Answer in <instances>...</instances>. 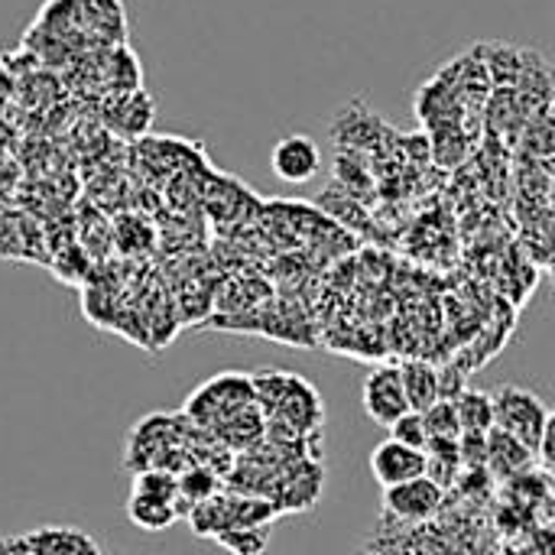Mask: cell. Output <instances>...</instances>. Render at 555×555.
I'll return each instance as SVG.
<instances>
[{
    "label": "cell",
    "instance_id": "13",
    "mask_svg": "<svg viewBox=\"0 0 555 555\" xmlns=\"http://www.w3.org/2000/svg\"><path fill=\"white\" fill-rule=\"evenodd\" d=\"M185 517H189L195 537H211L215 540L218 533L234 527V494H215V498L195 504Z\"/></svg>",
    "mask_w": 555,
    "mask_h": 555
},
{
    "label": "cell",
    "instance_id": "9",
    "mask_svg": "<svg viewBox=\"0 0 555 555\" xmlns=\"http://www.w3.org/2000/svg\"><path fill=\"white\" fill-rule=\"evenodd\" d=\"M29 555H101L98 543L75 527H42L26 537Z\"/></svg>",
    "mask_w": 555,
    "mask_h": 555
},
{
    "label": "cell",
    "instance_id": "11",
    "mask_svg": "<svg viewBox=\"0 0 555 555\" xmlns=\"http://www.w3.org/2000/svg\"><path fill=\"white\" fill-rule=\"evenodd\" d=\"M176 488H179V517H185L195 504L215 498L221 491V475L208 465H189L182 475H176Z\"/></svg>",
    "mask_w": 555,
    "mask_h": 555
},
{
    "label": "cell",
    "instance_id": "6",
    "mask_svg": "<svg viewBox=\"0 0 555 555\" xmlns=\"http://www.w3.org/2000/svg\"><path fill=\"white\" fill-rule=\"evenodd\" d=\"M442 498H446V491L423 475V478L403 481L397 488H387L384 491V511L403 524H423L442 507Z\"/></svg>",
    "mask_w": 555,
    "mask_h": 555
},
{
    "label": "cell",
    "instance_id": "19",
    "mask_svg": "<svg viewBox=\"0 0 555 555\" xmlns=\"http://www.w3.org/2000/svg\"><path fill=\"white\" fill-rule=\"evenodd\" d=\"M10 94H13V81H10V75L0 68V104H7V101H10Z\"/></svg>",
    "mask_w": 555,
    "mask_h": 555
},
{
    "label": "cell",
    "instance_id": "16",
    "mask_svg": "<svg viewBox=\"0 0 555 555\" xmlns=\"http://www.w3.org/2000/svg\"><path fill=\"white\" fill-rule=\"evenodd\" d=\"M423 416V426H426V442L429 439H449V442H459L462 429H459V420H455V406L452 400H436Z\"/></svg>",
    "mask_w": 555,
    "mask_h": 555
},
{
    "label": "cell",
    "instance_id": "5",
    "mask_svg": "<svg viewBox=\"0 0 555 555\" xmlns=\"http://www.w3.org/2000/svg\"><path fill=\"white\" fill-rule=\"evenodd\" d=\"M270 169L280 182H289V185H302V182H312L322 169V153H319V143L306 133H289L283 137L273 153H270Z\"/></svg>",
    "mask_w": 555,
    "mask_h": 555
},
{
    "label": "cell",
    "instance_id": "8",
    "mask_svg": "<svg viewBox=\"0 0 555 555\" xmlns=\"http://www.w3.org/2000/svg\"><path fill=\"white\" fill-rule=\"evenodd\" d=\"M537 455L517 442L514 436L501 433V429H491L488 433V459H485V468H491L498 478H520L527 475V468H533Z\"/></svg>",
    "mask_w": 555,
    "mask_h": 555
},
{
    "label": "cell",
    "instance_id": "7",
    "mask_svg": "<svg viewBox=\"0 0 555 555\" xmlns=\"http://www.w3.org/2000/svg\"><path fill=\"white\" fill-rule=\"evenodd\" d=\"M371 475H374V481L384 491L397 488L403 481H413V478L426 475V455L420 449H410V446H400L393 439H384L371 452Z\"/></svg>",
    "mask_w": 555,
    "mask_h": 555
},
{
    "label": "cell",
    "instance_id": "17",
    "mask_svg": "<svg viewBox=\"0 0 555 555\" xmlns=\"http://www.w3.org/2000/svg\"><path fill=\"white\" fill-rule=\"evenodd\" d=\"M130 494L156 498V501H169V504H176V501H179L176 475H172V472H159V468L137 472V478H133V491H130Z\"/></svg>",
    "mask_w": 555,
    "mask_h": 555
},
{
    "label": "cell",
    "instance_id": "14",
    "mask_svg": "<svg viewBox=\"0 0 555 555\" xmlns=\"http://www.w3.org/2000/svg\"><path fill=\"white\" fill-rule=\"evenodd\" d=\"M127 517L133 527H140L143 533H163L169 530L172 524H179V507L169 504V501H156V498H140V494H130L127 501Z\"/></svg>",
    "mask_w": 555,
    "mask_h": 555
},
{
    "label": "cell",
    "instance_id": "18",
    "mask_svg": "<svg viewBox=\"0 0 555 555\" xmlns=\"http://www.w3.org/2000/svg\"><path fill=\"white\" fill-rule=\"evenodd\" d=\"M390 429V439L400 442V446H410V449H426V426H423V416L420 413H403Z\"/></svg>",
    "mask_w": 555,
    "mask_h": 555
},
{
    "label": "cell",
    "instance_id": "10",
    "mask_svg": "<svg viewBox=\"0 0 555 555\" xmlns=\"http://www.w3.org/2000/svg\"><path fill=\"white\" fill-rule=\"evenodd\" d=\"M397 367H400L410 413H426L439 400V367H433L426 361H403Z\"/></svg>",
    "mask_w": 555,
    "mask_h": 555
},
{
    "label": "cell",
    "instance_id": "15",
    "mask_svg": "<svg viewBox=\"0 0 555 555\" xmlns=\"http://www.w3.org/2000/svg\"><path fill=\"white\" fill-rule=\"evenodd\" d=\"M215 543L231 555H260L270 546V527H231L218 533Z\"/></svg>",
    "mask_w": 555,
    "mask_h": 555
},
{
    "label": "cell",
    "instance_id": "3",
    "mask_svg": "<svg viewBox=\"0 0 555 555\" xmlns=\"http://www.w3.org/2000/svg\"><path fill=\"white\" fill-rule=\"evenodd\" d=\"M254 406V387H250V374H237V371H224L211 380H205L185 403V416L198 426V429H218L221 423H228L234 413Z\"/></svg>",
    "mask_w": 555,
    "mask_h": 555
},
{
    "label": "cell",
    "instance_id": "2",
    "mask_svg": "<svg viewBox=\"0 0 555 555\" xmlns=\"http://www.w3.org/2000/svg\"><path fill=\"white\" fill-rule=\"evenodd\" d=\"M491 403H494V429L514 436L537 455L543 433L553 423V410L546 406V400L527 387L504 384L491 393Z\"/></svg>",
    "mask_w": 555,
    "mask_h": 555
},
{
    "label": "cell",
    "instance_id": "12",
    "mask_svg": "<svg viewBox=\"0 0 555 555\" xmlns=\"http://www.w3.org/2000/svg\"><path fill=\"white\" fill-rule=\"evenodd\" d=\"M455 420H459V429L462 433H481L488 436L494 429V403H491V393L488 390H475V387H465L455 400Z\"/></svg>",
    "mask_w": 555,
    "mask_h": 555
},
{
    "label": "cell",
    "instance_id": "1",
    "mask_svg": "<svg viewBox=\"0 0 555 555\" xmlns=\"http://www.w3.org/2000/svg\"><path fill=\"white\" fill-rule=\"evenodd\" d=\"M250 387H254V403L263 413L267 426L270 423L286 426L296 439L302 433H315L325 420L315 387L309 380H302L299 374L263 367V371L250 374Z\"/></svg>",
    "mask_w": 555,
    "mask_h": 555
},
{
    "label": "cell",
    "instance_id": "4",
    "mask_svg": "<svg viewBox=\"0 0 555 555\" xmlns=\"http://www.w3.org/2000/svg\"><path fill=\"white\" fill-rule=\"evenodd\" d=\"M361 406H364L367 420H374L384 429L393 426L403 413H410V403H406V393H403V380H400V367L397 364L374 367L364 377Z\"/></svg>",
    "mask_w": 555,
    "mask_h": 555
}]
</instances>
